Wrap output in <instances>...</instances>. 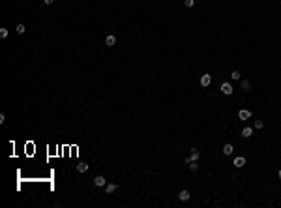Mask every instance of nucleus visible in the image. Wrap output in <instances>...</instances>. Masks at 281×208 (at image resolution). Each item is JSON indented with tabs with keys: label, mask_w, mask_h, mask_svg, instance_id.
Listing matches in <instances>:
<instances>
[{
	"label": "nucleus",
	"mask_w": 281,
	"mask_h": 208,
	"mask_svg": "<svg viewBox=\"0 0 281 208\" xmlns=\"http://www.w3.org/2000/svg\"><path fill=\"white\" fill-rule=\"evenodd\" d=\"M114 43H116V38L114 36H107V38H105V45H107V47H112Z\"/></svg>",
	"instance_id": "obj_9"
},
{
	"label": "nucleus",
	"mask_w": 281,
	"mask_h": 208,
	"mask_svg": "<svg viewBox=\"0 0 281 208\" xmlns=\"http://www.w3.org/2000/svg\"><path fill=\"white\" fill-rule=\"evenodd\" d=\"M189 169H191V171H197V169H199L197 161H189Z\"/></svg>",
	"instance_id": "obj_18"
},
{
	"label": "nucleus",
	"mask_w": 281,
	"mask_h": 208,
	"mask_svg": "<svg viewBox=\"0 0 281 208\" xmlns=\"http://www.w3.org/2000/svg\"><path fill=\"white\" fill-rule=\"evenodd\" d=\"M231 79H232V81H240V79H242V73H240V71H236V69H234V71H232V73H231Z\"/></svg>",
	"instance_id": "obj_11"
},
{
	"label": "nucleus",
	"mask_w": 281,
	"mask_h": 208,
	"mask_svg": "<svg viewBox=\"0 0 281 208\" xmlns=\"http://www.w3.org/2000/svg\"><path fill=\"white\" fill-rule=\"evenodd\" d=\"M253 135V129H251L249 126H245L244 129H242V137H244V139H247V137H251Z\"/></svg>",
	"instance_id": "obj_8"
},
{
	"label": "nucleus",
	"mask_w": 281,
	"mask_h": 208,
	"mask_svg": "<svg viewBox=\"0 0 281 208\" xmlns=\"http://www.w3.org/2000/svg\"><path fill=\"white\" fill-rule=\"evenodd\" d=\"M53 2H54V0H43V4H47V6H51Z\"/></svg>",
	"instance_id": "obj_20"
},
{
	"label": "nucleus",
	"mask_w": 281,
	"mask_h": 208,
	"mask_svg": "<svg viewBox=\"0 0 281 208\" xmlns=\"http://www.w3.org/2000/svg\"><path fill=\"white\" fill-rule=\"evenodd\" d=\"M0 38H8V28H0Z\"/></svg>",
	"instance_id": "obj_19"
},
{
	"label": "nucleus",
	"mask_w": 281,
	"mask_h": 208,
	"mask_svg": "<svg viewBox=\"0 0 281 208\" xmlns=\"http://www.w3.org/2000/svg\"><path fill=\"white\" fill-rule=\"evenodd\" d=\"M234 165H236L238 169L244 167V165H245V158H244V156H238V158H234Z\"/></svg>",
	"instance_id": "obj_7"
},
{
	"label": "nucleus",
	"mask_w": 281,
	"mask_h": 208,
	"mask_svg": "<svg viewBox=\"0 0 281 208\" xmlns=\"http://www.w3.org/2000/svg\"><path fill=\"white\" fill-rule=\"evenodd\" d=\"M184 4H186V8H193V6H195V0H184Z\"/></svg>",
	"instance_id": "obj_16"
},
{
	"label": "nucleus",
	"mask_w": 281,
	"mask_h": 208,
	"mask_svg": "<svg viewBox=\"0 0 281 208\" xmlns=\"http://www.w3.org/2000/svg\"><path fill=\"white\" fill-rule=\"evenodd\" d=\"M94 184L98 186V188H103V186H107V180H105L103 176H96L94 178Z\"/></svg>",
	"instance_id": "obj_6"
},
{
	"label": "nucleus",
	"mask_w": 281,
	"mask_h": 208,
	"mask_svg": "<svg viewBox=\"0 0 281 208\" xmlns=\"http://www.w3.org/2000/svg\"><path fill=\"white\" fill-rule=\"evenodd\" d=\"M178 199L182 201V203H186V201H189V199H191V193H189L187 190H182V191L178 193Z\"/></svg>",
	"instance_id": "obj_3"
},
{
	"label": "nucleus",
	"mask_w": 281,
	"mask_h": 208,
	"mask_svg": "<svg viewBox=\"0 0 281 208\" xmlns=\"http://www.w3.org/2000/svg\"><path fill=\"white\" fill-rule=\"evenodd\" d=\"M197 159H199V150H197V148H191V154H189V158H186V163L197 161Z\"/></svg>",
	"instance_id": "obj_4"
},
{
	"label": "nucleus",
	"mask_w": 281,
	"mask_h": 208,
	"mask_svg": "<svg viewBox=\"0 0 281 208\" xmlns=\"http://www.w3.org/2000/svg\"><path fill=\"white\" fill-rule=\"evenodd\" d=\"M255 127H257V129H262L264 122H262V120H255Z\"/></svg>",
	"instance_id": "obj_15"
},
{
	"label": "nucleus",
	"mask_w": 281,
	"mask_h": 208,
	"mask_svg": "<svg viewBox=\"0 0 281 208\" xmlns=\"http://www.w3.org/2000/svg\"><path fill=\"white\" fill-rule=\"evenodd\" d=\"M221 92H223L225 96H231L232 92H234V88H232L231 83H223V85H221Z\"/></svg>",
	"instance_id": "obj_1"
},
{
	"label": "nucleus",
	"mask_w": 281,
	"mask_h": 208,
	"mask_svg": "<svg viewBox=\"0 0 281 208\" xmlns=\"http://www.w3.org/2000/svg\"><path fill=\"white\" fill-rule=\"evenodd\" d=\"M105 191H107V193H114L116 191V184H107L105 186Z\"/></svg>",
	"instance_id": "obj_12"
},
{
	"label": "nucleus",
	"mask_w": 281,
	"mask_h": 208,
	"mask_svg": "<svg viewBox=\"0 0 281 208\" xmlns=\"http://www.w3.org/2000/svg\"><path fill=\"white\" fill-rule=\"evenodd\" d=\"M210 83H212V75H210V73H204V75H201V85L204 86H210Z\"/></svg>",
	"instance_id": "obj_2"
},
{
	"label": "nucleus",
	"mask_w": 281,
	"mask_h": 208,
	"mask_svg": "<svg viewBox=\"0 0 281 208\" xmlns=\"http://www.w3.org/2000/svg\"><path fill=\"white\" fill-rule=\"evenodd\" d=\"M238 118H240V120H247V118H251V113L247 109H242L240 113H238Z\"/></svg>",
	"instance_id": "obj_5"
},
{
	"label": "nucleus",
	"mask_w": 281,
	"mask_h": 208,
	"mask_svg": "<svg viewBox=\"0 0 281 208\" xmlns=\"http://www.w3.org/2000/svg\"><path fill=\"white\" fill-rule=\"evenodd\" d=\"M277 176H279V178H281V169H279V172H277Z\"/></svg>",
	"instance_id": "obj_21"
},
{
	"label": "nucleus",
	"mask_w": 281,
	"mask_h": 208,
	"mask_svg": "<svg viewBox=\"0 0 281 208\" xmlns=\"http://www.w3.org/2000/svg\"><path fill=\"white\" fill-rule=\"evenodd\" d=\"M24 30H26V28H24V24H17V28H15V32H17V34H24Z\"/></svg>",
	"instance_id": "obj_14"
},
{
	"label": "nucleus",
	"mask_w": 281,
	"mask_h": 208,
	"mask_svg": "<svg viewBox=\"0 0 281 208\" xmlns=\"http://www.w3.org/2000/svg\"><path fill=\"white\" fill-rule=\"evenodd\" d=\"M249 81H242V90H249Z\"/></svg>",
	"instance_id": "obj_17"
},
{
	"label": "nucleus",
	"mask_w": 281,
	"mask_h": 208,
	"mask_svg": "<svg viewBox=\"0 0 281 208\" xmlns=\"http://www.w3.org/2000/svg\"><path fill=\"white\" fill-rule=\"evenodd\" d=\"M232 150H234V148H232V145H229V143H227V145L223 146V154H225V156H231Z\"/></svg>",
	"instance_id": "obj_10"
},
{
	"label": "nucleus",
	"mask_w": 281,
	"mask_h": 208,
	"mask_svg": "<svg viewBox=\"0 0 281 208\" xmlns=\"http://www.w3.org/2000/svg\"><path fill=\"white\" fill-rule=\"evenodd\" d=\"M77 171L79 172H86L88 171V165H86V163H79V165H77Z\"/></svg>",
	"instance_id": "obj_13"
}]
</instances>
